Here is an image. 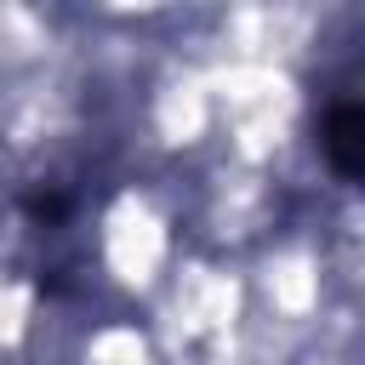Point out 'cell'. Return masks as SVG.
I'll return each mask as SVG.
<instances>
[{
  "mask_svg": "<svg viewBox=\"0 0 365 365\" xmlns=\"http://www.w3.org/2000/svg\"><path fill=\"white\" fill-rule=\"evenodd\" d=\"M325 154L336 160V171H348V177L359 171V108L354 103L325 120Z\"/></svg>",
  "mask_w": 365,
  "mask_h": 365,
  "instance_id": "cell-1",
  "label": "cell"
}]
</instances>
